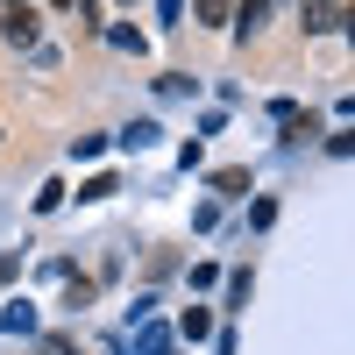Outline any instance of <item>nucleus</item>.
I'll use <instances>...</instances> for the list:
<instances>
[{
    "label": "nucleus",
    "mask_w": 355,
    "mask_h": 355,
    "mask_svg": "<svg viewBox=\"0 0 355 355\" xmlns=\"http://www.w3.org/2000/svg\"><path fill=\"white\" fill-rule=\"evenodd\" d=\"M192 15H199V21H206V28H220V21H227V15H234V0H192Z\"/></svg>",
    "instance_id": "obj_5"
},
{
    "label": "nucleus",
    "mask_w": 355,
    "mask_h": 355,
    "mask_svg": "<svg viewBox=\"0 0 355 355\" xmlns=\"http://www.w3.org/2000/svg\"><path fill=\"white\" fill-rule=\"evenodd\" d=\"M64 306H71V313L93 306V277H71V284H64Z\"/></svg>",
    "instance_id": "obj_8"
},
{
    "label": "nucleus",
    "mask_w": 355,
    "mask_h": 355,
    "mask_svg": "<svg viewBox=\"0 0 355 355\" xmlns=\"http://www.w3.org/2000/svg\"><path fill=\"white\" fill-rule=\"evenodd\" d=\"M306 28H313V36L341 28V0H306Z\"/></svg>",
    "instance_id": "obj_3"
},
{
    "label": "nucleus",
    "mask_w": 355,
    "mask_h": 355,
    "mask_svg": "<svg viewBox=\"0 0 355 355\" xmlns=\"http://www.w3.org/2000/svg\"><path fill=\"white\" fill-rule=\"evenodd\" d=\"M0 36H8L15 50H28V43H36V8H28V0H8V15H0Z\"/></svg>",
    "instance_id": "obj_1"
},
{
    "label": "nucleus",
    "mask_w": 355,
    "mask_h": 355,
    "mask_svg": "<svg viewBox=\"0 0 355 355\" xmlns=\"http://www.w3.org/2000/svg\"><path fill=\"white\" fill-rule=\"evenodd\" d=\"M227 21H234V36H242V43H249V36H256V28H263V21H270V0H242V8H234Z\"/></svg>",
    "instance_id": "obj_2"
},
{
    "label": "nucleus",
    "mask_w": 355,
    "mask_h": 355,
    "mask_svg": "<svg viewBox=\"0 0 355 355\" xmlns=\"http://www.w3.org/2000/svg\"><path fill=\"white\" fill-rule=\"evenodd\" d=\"M0 327H15V334H28V327H36V306H21V299H15L8 313H0Z\"/></svg>",
    "instance_id": "obj_7"
},
{
    "label": "nucleus",
    "mask_w": 355,
    "mask_h": 355,
    "mask_svg": "<svg viewBox=\"0 0 355 355\" xmlns=\"http://www.w3.org/2000/svg\"><path fill=\"white\" fill-rule=\"evenodd\" d=\"M57 8H78V21H93V0H57Z\"/></svg>",
    "instance_id": "obj_10"
},
{
    "label": "nucleus",
    "mask_w": 355,
    "mask_h": 355,
    "mask_svg": "<svg viewBox=\"0 0 355 355\" xmlns=\"http://www.w3.org/2000/svg\"><path fill=\"white\" fill-rule=\"evenodd\" d=\"M43 355H78V348H71L64 334H43Z\"/></svg>",
    "instance_id": "obj_9"
},
{
    "label": "nucleus",
    "mask_w": 355,
    "mask_h": 355,
    "mask_svg": "<svg viewBox=\"0 0 355 355\" xmlns=\"http://www.w3.org/2000/svg\"><path fill=\"white\" fill-rule=\"evenodd\" d=\"M15 270H21V263H15V256H0V284H8V277H15Z\"/></svg>",
    "instance_id": "obj_11"
},
{
    "label": "nucleus",
    "mask_w": 355,
    "mask_h": 355,
    "mask_svg": "<svg viewBox=\"0 0 355 355\" xmlns=\"http://www.w3.org/2000/svg\"><path fill=\"white\" fill-rule=\"evenodd\" d=\"M214 192H227V199H234V192H249V171H242V164H227V171H214Z\"/></svg>",
    "instance_id": "obj_6"
},
{
    "label": "nucleus",
    "mask_w": 355,
    "mask_h": 355,
    "mask_svg": "<svg viewBox=\"0 0 355 355\" xmlns=\"http://www.w3.org/2000/svg\"><path fill=\"white\" fill-rule=\"evenodd\" d=\"M178 334H185V341H206V334H214V313H206V306H185V313H178Z\"/></svg>",
    "instance_id": "obj_4"
}]
</instances>
